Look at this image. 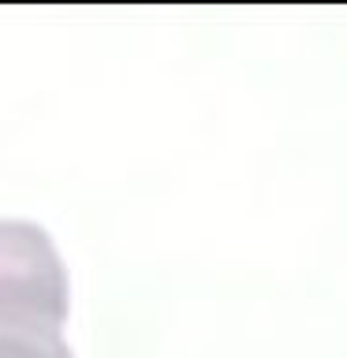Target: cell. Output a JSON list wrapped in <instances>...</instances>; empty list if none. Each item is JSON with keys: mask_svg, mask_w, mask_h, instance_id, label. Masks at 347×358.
<instances>
[{"mask_svg": "<svg viewBox=\"0 0 347 358\" xmlns=\"http://www.w3.org/2000/svg\"><path fill=\"white\" fill-rule=\"evenodd\" d=\"M67 321V268L49 231L0 220V329L60 332Z\"/></svg>", "mask_w": 347, "mask_h": 358, "instance_id": "cell-1", "label": "cell"}, {"mask_svg": "<svg viewBox=\"0 0 347 358\" xmlns=\"http://www.w3.org/2000/svg\"><path fill=\"white\" fill-rule=\"evenodd\" d=\"M0 358H75L60 332L0 329Z\"/></svg>", "mask_w": 347, "mask_h": 358, "instance_id": "cell-2", "label": "cell"}]
</instances>
